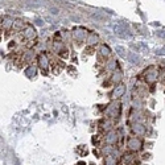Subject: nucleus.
Instances as JSON below:
<instances>
[{
  "mask_svg": "<svg viewBox=\"0 0 165 165\" xmlns=\"http://www.w3.org/2000/svg\"><path fill=\"white\" fill-rule=\"evenodd\" d=\"M104 114H106L107 119H118L119 115H120V103L116 101V99L112 101L106 107V110H104Z\"/></svg>",
  "mask_w": 165,
  "mask_h": 165,
  "instance_id": "nucleus-1",
  "label": "nucleus"
},
{
  "mask_svg": "<svg viewBox=\"0 0 165 165\" xmlns=\"http://www.w3.org/2000/svg\"><path fill=\"white\" fill-rule=\"evenodd\" d=\"M127 149L132 153H137L143 149V140L139 136H131L127 139Z\"/></svg>",
  "mask_w": 165,
  "mask_h": 165,
  "instance_id": "nucleus-2",
  "label": "nucleus"
},
{
  "mask_svg": "<svg viewBox=\"0 0 165 165\" xmlns=\"http://www.w3.org/2000/svg\"><path fill=\"white\" fill-rule=\"evenodd\" d=\"M119 134L115 130H110L107 131L106 134H104L103 136V141H104V144H108V145H116L118 144V141H119Z\"/></svg>",
  "mask_w": 165,
  "mask_h": 165,
  "instance_id": "nucleus-3",
  "label": "nucleus"
},
{
  "mask_svg": "<svg viewBox=\"0 0 165 165\" xmlns=\"http://www.w3.org/2000/svg\"><path fill=\"white\" fill-rule=\"evenodd\" d=\"M71 36H73V40L77 44H82L86 41V37H87V31L85 28H75L73 32H71Z\"/></svg>",
  "mask_w": 165,
  "mask_h": 165,
  "instance_id": "nucleus-4",
  "label": "nucleus"
},
{
  "mask_svg": "<svg viewBox=\"0 0 165 165\" xmlns=\"http://www.w3.org/2000/svg\"><path fill=\"white\" fill-rule=\"evenodd\" d=\"M144 77H145V81L147 83H155V82L158 79V70L155 68V66H151L148 68L144 73Z\"/></svg>",
  "mask_w": 165,
  "mask_h": 165,
  "instance_id": "nucleus-5",
  "label": "nucleus"
},
{
  "mask_svg": "<svg viewBox=\"0 0 165 165\" xmlns=\"http://www.w3.org/2000/svg\"><path fill=\"white\" fill-rule=\"evenodd\" d=\"M131 131L135 136H144L147 134V127L141 122H134L131 125Z\"/></svg>",
  "mask_w": 165,
  "mask_h": 165,
  "instance_id": "nucleus-6",
  "label": "nucleus"
},
{
  "mask_svg": "<svg viewBox=\"0 0 165 165\" xmlns=\"http://www.w3.org/2000/svg\"><path fill=\"white\" fill-rule=\"evenodd\" d=\"M37 62H38V68L41 69V71H44V73H46L48 69H49V58L45 53H41L40 56L37 57Z\"/></svg>",
  "mask_w": 165,
  "mask_h": 165,
  "instance_id": "nucleus-7",
  "label": "nucleus"
},
{
  "mask_svg": "<svg viewBox=\"0 0 165 165\" xmlns=\"http://www.w3.org/2000/svg\"><path fill=\"white\" fill-rule=\"evenodd\" d=\"M37 36V32L36 29L33 28L32 25H26L25 28L23 29V37L25 38V40H28V41H32V40H35Z\"/></svg>",
  "mask_w": 165,
  "mask_h": 165,
  "instance_id": "nucleus-8",
  "label": "nucleus"
},
{
  "mask_svg": "<svg viewBox=\"0 0 165 165\" xmlns=\"http://www.w3.org/2000/svg\"><path fill=\"white\" fill-rule=\"evenodd\" d=\"M111 95L114 99H119V98H122L123 95H125V86L123 83H119L116 85V87L112 90L111 92Z\"/></svg>",
  "mask_w": 165,
  "mask_h": 165,
  "instance_id": "nucleus-9",
  "label": "nucleus"
},
{
  "mask_svg": "<svg viewBox=\"0 0 165 165\" xmlns=\"http://www.w3.org/2000/svg\"><path fill=\"white\" fill-rule=\"evenodd\" d=\"M122 81H123V73L119 70H114L111 77H110V82L114 85H119V83H122Z\"/></svg>",
  "mask_w": 165,
  "mask_h": 165,
  "instance_id": "nucleus-10",
  "label": "nucleus"
},
{
  "mask_svg": "<svg viewBox=\"0 0 165 165\" xmlns=\"http://www.w3.org/2000/svg\"><path fill=\"white\" fill-rule=\"evenodd\" d=\"M99 42V36L97 35L95 32H90L87 33V37H86V44L89 46H94Z\"/></svg>",
  "mask_w": 165,
  "mask_h": 165,
  "instance_id": "nucleus-11",
  "label": "nucleus"
},
{
  "mask_svg": "<svg viewBox=\"0 0 165 165\" xmlns=\"http://www.w3.org/2000/svg\"><path fill=\"white\" fill-rule=\"evenodd\" d=\"M13 17H11V16H4V17H2V28L3 29H7L9 31L11 28H12V25H13Z\"/></svg>",
  "mask_w": 165,
  "mask_h": 165,
  "instance_id": "nucleus-12",
  "label": "nucleus"
},
{
  "mask_svg": "<svg viewBox=\"0 0 165 165\" xmlns=\"http://www.w3.org/2000/svg\"><path fill=\"white\" fill-rule=\"evenodd\" d=\"M99 57L102 58H108L110 56H111V49H110L106 44H102L101 48H99Z\"/></svg>",
  "mask_w": 165,
  "mask_h": 165,
  "instance_id": "nucleus-13",
  "label": "nucleus"
},
{
  "mask_svg": "<svg viewBox=\"0 0 165 165\" xmlns=\"http://www.w3.org/2000/svg\"><path fill=\"white\" fill-rule=\"evenodd\" d=\"M127 59H128V61H130L131 64H134V65H139V64H140V61H141L140 57L137 56L136 53H132V52L127 54Z\"/></svg>",
  "mask_w": 165,
  "mask_h": 165,
  "instance_id": "nucleus-14",
  "label": "nucleus"
},
{
  "mask_svg": "<svg viewBox=\"0 0 165 165\" xmlns=\"http://www.w3.org/2000/svg\"><path fill=\"white\" fill-rule=\"evenodd\" d=\"M12 28L15 29V31H21L23 28H25V23L21 19H16L15 21H13V25H12Z\"/></svg>",
  "mask_w": 165,
  "mask_h": 165,
  "instance_id": "nucleus-15",
  "label": "nucleus"
},
{
  "mask_svg": "<svg viewBox=\"0 0 165 165\" xmlns=\"http://www.w3.org/2000/svg\"><path fill=\"white\" fill-rule=\"evenodd\" d=\"M33 58H35V52H33V50H28V52L24 53L23 61H24V62H32Z\"/></svg>",
  "mask_w": 165,
  "mask_h": 165,
  "instance_id": "nucleus-16",
  "label": "nucleus"
},
{
  "mask_svg": "<svg viewBox=\"0 0 165 165\" xmlns=\"http://www.w3.org/2000/svg\"><path fill=\"white\" fill-rule=\"evenodd\" d=\"M103 165H118V158L114 156H106Z\"/></svg>",
  "mask_w": 165,
  "mask_h": 165,
  "instance_id": "nucleus-17",
  "label": "nucleus"
},
{
  "mask_svg": "<svg viewBox=\"0 0 165 165\" xmlns=\"http://www.w3.org/2000/svg\"><path fill=\"white\" fill-rule=\"evenodd\" d=\"M25 74L26 77H29V78H32V77H35L37 74V68H35V66H28V68L25 69Z\"/></svg>",
  "mask_w": 165,
  "mask_h": 165,
  "instance_id": "nucleus-18",
  "label": "nucleus"
},
{
  "mask_svg": "<svg viewBox=\"0 0 165 165\" xmlns=\"http://www.w3.org/2000/svg\"><path fill=\"white\" fill-rule=\"evenodd\" d=\"M116 68H118V61H116V59H110V61L107 62V65H106V69L110 70V71L116 70Z\"/></svg>",
  "mask_w": 165,
  "mask_h": 165,
  "instance_id": "nucleus-19",
  "label": "nucleus"
},
{
  "mask_svg": "<svg viewBox=\"0 0 165 165\" xmlns=\"http://www.w3.org/2000/svg\"><path fill=\"white\" fill-rule=\"evenodd\" d=\"M115 50H116V53H118V56L119 57H125V50H124V48H122V46H116V49H115Z\"/></svg>",
  "mask_w": 165,
  "mask_h": 165,
  "instance_id": "nucleus-20",
  "label": "nucleus"
},
{
  "mask_svg": "<svg viewBox=\"0 0 165 165\" xmlns=\"http://www.w3.org/2000/svg\"><path fill=\"white\" fill-rule=\"evenodd\" d=\"M49 12H50L52 15H58L59 13V9L57 7H50V8H49Z\"/></svg>",
  "mask_w": 165,
  "mask_h": 165,
  "instance_id": "nucleus-21",
  "label": "nucleus"
},
{
  "mask_svg": "<svg viewBox=\"0 0 165 165\" xmlns=\"http://www.w3.org/2000/svg\"><path fill=\"white\" fill-rule=\"evenodd\" d=\"M156 35H157L158 37H161V38H165V31H160V32H157Z\"/></svg>",
  "mask_w": 165,
  "mask_h": 165,
  "instance_id": "nucleus-22",
  "label": "nucleus"
},
{
  "mask_svg": "<svg viewBox=\"0 0 165 165\" xmlns=\"http://www.w3.org/2000/svg\"><path fill=\"white\" fill-rule=\"evenodd\" d=\"M36 24H37V25H42V23H41V20H36Z\"/></svg>",
  "mask_w": 165,
  "mask_h": 165,
  "instance_id": "nucleus-23",
  "label": "nucleus"
}]
</instances>
